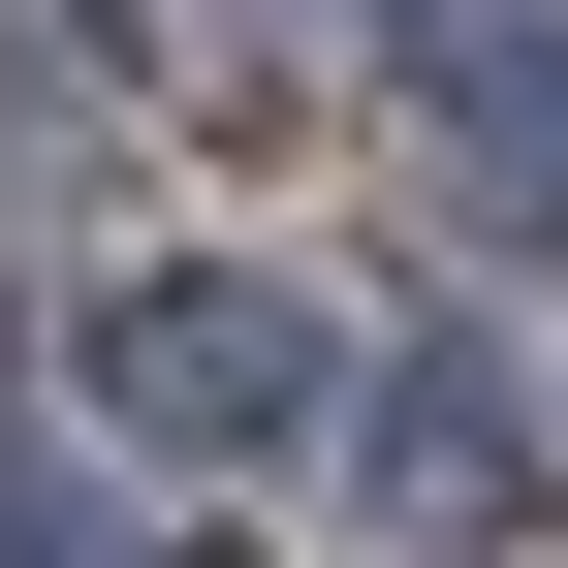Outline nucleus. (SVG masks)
I'll use <instances>...</instances> for the list:
<instances>
[{
	"instance_id": "f257e3e1",
	"label": "nucleus",
	"mask_w": 568,
	"mask_h": 568,
	"mask_svg": "<svg viewBox=\"0 0 568 568\" xmlns=\"http://www.w3.org/2000/svg\"><path fill=\"white\" fill-rule=\"evenodd\" d=\"M63 410H95L126 474H347L379 347H347L284 253H126L95 316H63Z\"/></svg>"
},
{
	"instance_id": "f03ea898",
	"label": "nucleus",
	"mask_w": 568,
	"mask_h": 568,
	"mask_svg": "<svg viewBox=\"0 0 568 568\" xmlns=\"http://www.w3.org/2000/svg\"><path fill=\"white\" fill-rule=\"evenodd\" d=\"M537 506H568V410L506 347H410V379L347 410V537L379 568H537Z\"/></svg>"
},
{
	"instance_id": "7ed1b4c3",
	"label": "nucleus",
	"mask_w": 568,
	"mask_h": 568,
	"mask_svg": "<svg viewBox=\"0 0 568 568\" xmlns=\"http://www.w3.org/2000/svg\"><path fill=\"white\" fill-rule=\"evenodd\" d=\"M410 126H443V222H474V253H537V222H568V32L410 63Z\"/></svg>"
},
{
	"instance_id": "20e7f679",
	"label": "nucleus",
	"mask_w": 568,
	"mask_h": 568,
	"mask_svg": "<svg viewBox=\"0 0 568 568\" xmlns=\"http://www.w3.org/2000/svg\"><path fill=\"white\" fill-rule=\"evenodd\" d=\"M347 32H379V63H474V32H537V0H347Z\"/></svg>"
}]
</instances>
